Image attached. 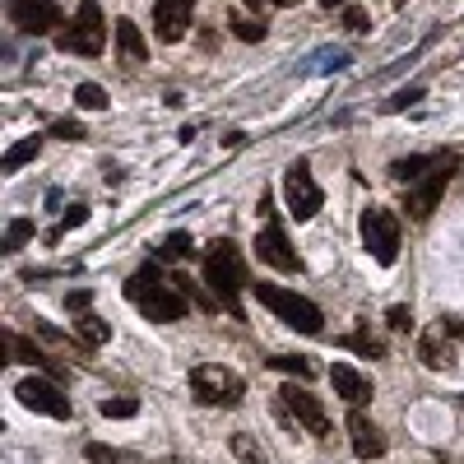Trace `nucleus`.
Returning a JSON list of instances; mask_svg holds the SVG:
<instances>
[{
    "label": "nucleus",
    "instance_id": "nucleus-23",
    "mask_svg": "<svg viewBox=\"0 0 464 464\" xmlns=\"http://www.w3.org/2000/svg\"><path fill=\"white\" fill-rule=\"evenodd\" d=\"M232 455H237L242 464H269V455H265V446L251 437V432H237L232 437Z\"/></svg>",
    "mask_w": 464,
    "mask_h": 464
},
{
    "label": "nucleus",
    "instance_id": "nucleus-35",
    "mask_svg": "<svg viewBox=\"0 0 464 464\" xmlns=\"http://www.w3.org/2000/svg\"><path fill=\"white\" fill-rule=\"evenodd\" d=\"M343 24L353 28V33H362V28H367V14H362V10H348V14H343Z\"/></svg>",
    "mask_w": 464,
    "mask_h": 464
},
{
    "label": "nucleus",
    "instance_id": "nucleus-6",
    "mask_svg": "<svg viewBox=\"0 0 464 464\" xmlns=\"http://www.w3.org/2000/svg\"><path fill=\"white\" fill-rule=\"evenodd\" d=\"M102 47H107V14H102L98 0H84V5L74 10L70 28L61 33V52L93 61V56H102Z\"/></svg>",
    "mask_w": 464,
    "mask_h": 464
},
{
    "label": "nucleus",
    "instance_id": "nucleus-22",
    "mask_svg": "<svg viewBox=\"0 0 464 464\" xmlns=\"http://www.w3.org/2000/svg\"><path fill=\"white\" fill-rule=\"evenodd\" d=\"M343 348H353L358 358H385V343H381L372 330H353V334L343 339Z\"/></svg>",
    "mask_w": 464,
    "mask_h": 464
},
{
    "label": "nucleus",
    "instance_id": "nucleus-36",
    "mask_svg": "<svg viewBox=\"0 0 464 464\" xmlns=\"http://www.w3.org/2000/svg\"><path fill=\"white\" fill-rule=\"evenodd\" d=\"M246 10H269V5H297V0H242Z\"/></svg>",
    "mask_w": 464,
    "mask_h": 464
},
{
    "label": "nucleus",
    "instance_id": "nucleus-4",
    "mask_svg": "<svg viewBox=\"0 0 464 464\" xmlns=\"http://www.w3.org/2000/svg\"><path fill=\"white\" fill-rule=\"evenodd\" d=\"M260 214H265V223H260V232H256V256H260V265L284 269V275H297L302 256L293 251L288 232H284V223H279V214H275V196H269V190H260Z\"/></svg>",
    "mask_w": 464,
    "mask_h": 464
},
{
    "label": "nucleus",
    "instance_id": "nucleus-31",
    "mask_svg": "<svg viewBox=\"0 0 464 464\" xmlns=\"http://www.w3.org/2000/svg\"><path fill=\"white\" fill-rule=\"evenodd\" d=\"M385 325H391V330H413V312H409V306H391V312H385Z\"/></svg>",
    "mask_w": 464,
    "mask_h": 464
},
{
    "label": "nucleus",
    "instance_id": "nucleus-7",
    "mask_svg": "<svg viewBox=\"0 0 464 464\" xmlns=\"http://www.w3.org/2000/svg\"><path fill=\"white\" fill-rule=\"evenodd\" d=\"M190 395H196L200 404H209V409L242 404V395H246V381H242L237 372H232V367H214V362H205V367L190 372Z\"/></svg>",
    "mask_w": 464,
    "mask_h": 464
},
{
    "label": "nucleus",
    "instance_id": "nucleus-25",
    "mask_svg": "<svg viewBox=\"0 0 464 464\" xmlns=\"http://www.w3.org/2000/svg\"><path fill=\"white\" fill-rule=\"evenodd\" d=\"M227 28H232V33H237V37H242V43H260V37L269 33V28H265V19H251V14H242V10H237V14H232V19H227Z\"/></svg>",
    "mask_w": 464,
    "mask_h": 464
},
{
    "label": "nucleus",
    "instance_id": "nucleus-28",
    "mask_svg": "<svg viewBox=\"0 0 464 464\" xmlns=\"http://www.w3.org/2000/svg\"><path fill=\"white\" fill-rule=\"evenodd\" d=\"M74 102L89 107V111H102V107H107V89H98V84H80V89H74Z\"/></svg>",
    "mask_w": 464,
    "mask_h": 464
},
{
    "label": "nucleus",
    "instance_id": "nucleus-16",
    "mask_svg": "<svg viewBox=\"0 0 464 464\" xmlns=\"http://www.w3.org/2000/svg\"><path fill=\"white\" fill-rule=\"evenodd\" d=\"M418 358L428 362L432 372H446L450 362H455V353H450V334H446V325H432L428 334L418 339Z\"/></svg>",
    "mask_w": 464,
    "mask_h": 464
},
{
    "label": "nucleus",
    "instance_id": "nucleus-11",
    "mask_svg": "<svg viewBox=\"0 0 464 464\" xmlns=\"http://www.w3.org/2000/svg\"><path fill=\"white\" fill-rule=\"evenodd\" d=\"M14 400H19L24 409H37V413L56 418V422L70 418V400H65V391H61V381H43L37 372L24 376V381H14Z\"/></svg>",
    "mask_w": 464,
    "mask_h": 464
},
{
    "label": "nucleus",
    "instance_id": "nucleus-13",
    "mask_svg": "<svg viewBox=\"0 0 464 464\" xmlns=\"http://www.w3.org/2000/svg\"><path fill=\"white\" fill-rule=\"evenodd\" d=\"M10 24L19 33H52L61 28V5L56 0H10Z\"/></svg>",
    "mask_w": 464,
    "mask_h": 464
},
{
    "label": "nucleus",
    "instance_id": "nucleus-27",
    "mask_svg": "<svg viewBox=\"0 0 464 464\" xmlns=\"http://www.w3.org/2000/svg\"><path fill=\"white\" fill-rule=\"evenodd\" d=\"M135 413H140V400H130V395L102 400V418H135Z\"/></svg>",
    "mask_w": 464,
    "mask_h": 464
},
{
    "label": "nucleus",
    "instance_id": "nucleus-15",
    "mask_svg": "<svg viewBox=\"0 0 464 464\" xmlns=\"http://www.w3.org/2000/svg\"><path fill=\"white\" fill-rule=\"evenodd\" d=\"M330 381H334V395L339 400H348L353 409H362V404H372V381L358 372V367H348V362H334L330 367Z\"/></svg>",
    "mask_w": 464,
    "mask_h": 464
},
{
    "label": "nucleus",
    "instance_id": "nucleus-14",
    "mask_svg": "<svg viewBox=\"0 0 464 464\" xmlns=\"http://www.w3.org/2000/svg\"><path fill=\"white\" fill-rule=\"evenodd\" d=\"M348 441H353L358 459H381L385 455V437H381V428H372V418L362 409L348 413Z\"/></svg>",
    "mask_w": 464,
    "mask_h": 464
},
{
    "label": "nucleus",
    "instance_id": "nucleus-18",
    "mask_svg": "<svg viewBox=\"0 0 464 464\" xmlns=\"http://www.w3.org/2000/svg\"><path fill=\"white\" fill-rule=\"evenodd\" d=\"M107 339H111V325H107V321H98L93 312L74 316V343H84L89 353H93V348H102Z\"/></svg>",
    "mask_w": 464,
    "mask_h": 464
},
{
    "label": "nucleus",
    "instance_id": "nucleus-10",
    "mask_svg": "<svg viewBox=\"0 0 464 464\" xmlns=\"http://www.w3.org/2000/svg\"><path fill=\"white\" fill-rule=\"evenodd\" d=\"M279 404L293 413V422H302L306 432H312L316 441H325L330 437V418H325V404L306 391V385H297V381H284L279 385Z\"/></svg>",
    "mask_w": 464,
    "mask_h": 464
},
{
    "label": "nucleus",
    "instance_id": "nucleus-5",
    "mask_svg": "<svg viewBox=\"0 0 464 464\" xmlns=\"http://www.w3.org/2000/svg\"><path fill=\"white\" fill-rule=\"evenodd\" d=\"M256 302L269 306V312H275L288 330H297V334H321V330H325L321 306L306 302V297H297V293H288V288H279V284H256Z\"/></svg>",
    "mask_w": 464,
    "mask_h": 464
},
{
    "label": "nucleus",
    "instance_id": "nucleus-9",
    "mask_svg": "<svg viewBox=\"0 0 464 464\" xmlns=\"http://www.w3.org/2000/svg\"><path fill=\"white\" fill-rule=\"evenodd\" d=\"M284 205H288V214H293L297 223L316 218L321 205H325V196H321V186H316L312 163H306V159H297V163L284 172Z\"/></svg>",
    "mask_w": 464,
    "mask_h": 464
},
{
    "label": "nucleus",
    "instance_id": "nucleus-34",
    "mask_svg": "<svg viewBox=\"0 0 464 464\" xmlns=\"http://www.w3.org/2000/svg\"><path fill=\"white\" fill-rule=\"evenodd\" d=\"M52 135H56V140H84V126H80V121H56Z\"/></svg>",
    "mask_w": 464,
    "mask_h": 464
},
{
    "label": "nucleus",
    "instance_id": "nucleus-21",
    "mask_svg": "<svg viewBox=\"0 0 464 464\" xmlns=\"http://www.w3.org/2000/svg\"><path fill=\"white\" fill-rule=\"evenodd\" d=\"M37 153H43V135H28V140H19V144L5 153V159H0V168H5V172H19L28 159H37Z\"/></svg>",
    "mask_w": 464,
    "mask_h": 464
},
{
    "label": "nucleus",
    "instance_id": "nucleus-2",
    "mask_svg": "<svg viewBox=\"0 0 464 464\" xmlns=\"http://www.w3.org/2000/svg\"><path fill=\"white\" fill-rule=\"evenodd\" d=\"M205 284L209 293L218 297V306L232 316V321H246V306H242V288H246V260L237 251V242L218 237L209 251H205Z\"/></svg>",
    "mask_w": 464,
    "mask_h": 464
},
{
    "label": "nucleus",
    "instance_id": "nucleus-32",
    "mask_svg": "<svg viewBox=\"0 0 464 464\" xmlns=\"http://www.w3.org/2000/svg\"><path fill=\"white\" fill-rule=\"evenodd\" d=\"M89 306H93V293H89V288H80V293L65 297V312H70V316H84Z\"/></svg>",
    "mask_w": 464,
    "mask_h": 464
},
{
    "label": "nucleus",
    "instance_id": "nucleus-33",
    "mask_svg": "<svg viewBox=\"0 0 464 464\" xmlns=\"http://www.w3.org/2000/svg\"><path fill=\"white\" fill-rule=\"evenodd\" d=\"M413 102H422V89H400L385 107H391V111H404V107H413Z\"/></svg>",
    "mask_w": 464,
    "mask_h": 464
},
{
    "label": "nucleus",
    "instance_id": "nucleus-12",
    "mask_svg": "<svg viewBox=\"0 0 464 464\" xmlns=\"http://www.w3.org/2000/svg\"><path fill=\"white\" fill-rule=\"evenodd\" d=\"M196 24V0H159L153 5V33L163 37V43H181Z\"/></svg>",
    "mask_w": 464,
    "mask_h": 464
},
{
    "label": "nucleus",
    "instance_id": "nucleus-30",
    "mask_svg": "<svg viewBox=\"0 0 464 464\" xmlns=\"http://www.w3.org/2000/svg\"><path fill=\"white\" fill-rule=\"evenodd\" d=\"M84 218H89V205H74V209H65V218H61V227H56V232H47V242H56V237H61V232H70L74 223H84Z\"/></svg>",
    "mask_w": 464,
    "mask_h": 464
},
{
    "label": "nucleus",
    "instance_id": "nucleus-8",
    "mask_svg": "<svg viewBox=\"0 0 464 464\" xmlns=\"http://www.w3.org/2000/svg\"><path fill=\"white\" fill-rule=\"evenodd\" d=\"M400 242H404V232H400V218L391 209H367L362 214V246L372 251L376 265L391 269L400 260Z\"/></svg>",
    "mask_w": 464,
    "mask_h": 464
},
{
    "label": "nucleus",
    "instance_id": "nucleus-24",
    "mask_svg": "<svg viewBox=\"0 0 464 464\" xmlns=\"http://www.w3.org/2000/svg\"><path fill=\"white\" fill-rule=\"evenodd\" d=\"M190 251H196V246H190V232H172V237H168L159 251H153V260L168 265V260H186Z\"/></svg>",
    "mask_w": 464,
    "mask_h": 464
},
{
    "label": "nucleus",
    "instance_id": "nucleus-38",
    "mask_svg": "<svg viewBox=\"0 0 464 464\" xmlns=\"http://www.w3.org/2000/svg\"><path fill=\"white\" fill-rule=\"evenodd\" d=\"M459 409H464V400H459Z\"/></svg>",
    "mask_w": 464,
    "mask_h": 464
},
{
    "label": "nucleus",
    "instance_id": "nucleus-26",
    "mask_svg": "<svg viewBox=\"0 0 464 464\" xmlns=\"http://www.w3.org/2000/svg\"><path fill=\"white\" fill-rule=\"evenodd\" d=\"M269 367H275V372H288V376H312V372H316L312 358H302V353H275V358H269Z\"/></svg>",
    "mask_w": 464,
    "mask_h": 464
},
{
    "label": "nucleus",
    "instance_id": "nucleus-19",
    "mask_svg": "<svg viewBox=\"0 0 464 464\" xmlns=\"http://www.w3.org/2000/svg\"><path fill=\"white\" fill-rule=\"evenodd\" d=\"M116 47H121V61H126V65L149 61V47H144V37H140V28H135L130 19L116 24Z\"/></svg>",
    "mask_w": 464,
    "mask_h": 464
},
{
    "label": "nucleus",
    "instance_id": "nucleus-20",
    "mask_svg": "<svg viewBox=\"0 0 464 464\" xmlns=\"http://www.w3.org/2000/svg\"><path fill=\"white\" fill-rule=\"evenodd\" d=\"M84 455H89V464H153V459H140V455H130V450H111V446H102V441H89ZM159 464H177V459H159Z\"/></svg>",
    "mask_w": 464,
    "mask_h": 464
},
{
    "label": "nucleus",
    "instance_id": "nucleus-37",
    "mask_svg": "<svg viewBox=\"0 0 464 464\" xmlns=\"http://www.w3.org/2000/svg\"><path fill=\"white\" fill-rule=\"evenodd\" d=\"M321 5H325V10H334V5H343V0H321Z\"/></svg>",
    "mask_w": 464,
    "mask_h": 464
},
{
    "label": "nucleus",
    "instance_id": "nucleus-1",
    "mask_svg": "<svg viewBox=\"0 0 464 464\" xmlns=\"http://www.w3.org/2000/svg\"><path fill=\"white\" fill-rule=\"evenodd\" d=\"M455 168H459V153H428V159H400L395 168H391V177L395 181H409V196H404V209H409V218H432V209H437V200H441V190H446V181L455 177Z\"/></svg>",
    "mask_w": 464,
    "mask_h": 464
},
{
    "label": "nucleus",
    "instance_id": "nucleus-29",
    "mask_svg": "<svg viewBox=\"0 0 464 464\" xmlns=\"http://www.w3.org/2000/svg\"><path fill=\"white\" fill-rule=\"evenodd\" d=\"M28 237H33V223H28V218H14V223H10V237H5V251H19Z\"/></svg>",
    "mask_w": 464,
    "mask_h": 464
},
{
    "label": "nucleus",
    "instance_id": "nucleus-3",
    "mask_svg": "<svg viewBox=\"0 0 464 464\" xmlns=\"http://www.w3.org/2000/svg\"><path fill=\"white\" fill-rule=\"evenodd\" d=\"M126 297L140 306L149 321H163V325H168V321H181V316H186V293H181L177 279L168 284V275L159 269V260H149L140 275L126 279Z\"/></svg>",
    "mask_w": 464,
    "mask_h": 464
},
{
    "label": "nucleus",
    "instance_id": "nucleus-17",
    "mask_svg": "<svg viewBox=\"0 0 464 464\" xmlns=\"http://www.w3.org/2000/svg\"><path fill=\"white\" fill-rule=\"evenodd\" d=\"M5 358H10V362H33V367H43V372L61 376V367L43 353V348H33V343H28V339H19V334H5Z\"/></svg>",
    "mask_w": 464,
    "mask_h": 464
}]
</instances>
